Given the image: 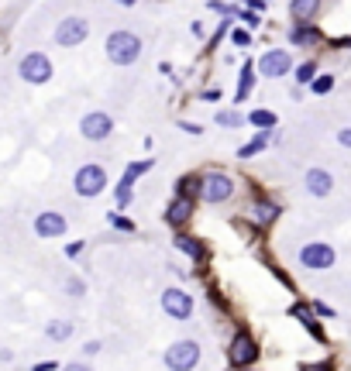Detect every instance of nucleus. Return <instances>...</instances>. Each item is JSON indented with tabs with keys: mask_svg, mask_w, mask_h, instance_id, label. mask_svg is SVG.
I'll list each match as a JSON object with an SVG mask.
<instances>
[{
	"mask_svg": "<svg viewBox=\"0 0 351 371\" xmlns=\"http://www.w3.org/2000/svg\"><path fill=\"white\" fill-rule=\"evenodd\" d=\"M296 261L307 272H331L334 265H337V248H334L331 241H307L296 251Z\"/></svg>",
	"mask_w": 351,
	"mask_h": 371,
	"instance_id": "obj_4",
	"label": "nucleus"
},
{
	"mask_svg": "<svg viewBox=\"0 0 351 371\" xmlns=\"http://www.w3.org/2000/svg\"><path fill=\"white\" fill-rule=\"evenodd\" d=\"M83 251H86V241H73V244H66V258H79Z\"/></svg>",
	"mask_w": 351,
	"mask_h": 371,
	"instance_id": "obj_40",
	"label": "nucleus"
},
{
	"mask_svg": "<svg viewBox=\"0 0 351 371\" xmlns=\"http://www.w3.org/2000/svg\"><path fill=\"white\" fill-rule=\"evenodd\" d=\"M303 189L313 196V199H327L334 193V176L327 169H320V165H313L303 172Z\"/></svg>",
	"mask_w": 351,
	"mask_h": 371,
	"instance_id": "obj_17",
	"label": "nucleus"
},
{
	"mask_svg": "<svg viewBox=\"0 0 351 371\" xmlns=\"http://www.w3.org/2000/svg\"><path fill=\"white\" fill-rule=\"evenodd\" d=\"M200 100H207V103H210V100H220V90H203Z\"/></svg>",
	"mask_w": 351,
	"mask_h": 371,
	"instance_id": "obj_45",
	"label": "nucleus"
},
{
	"mask_svg": "<svg viewBox=\"0 0 351 371\" xmlns=\"http://www.w3.org/2000/svg\"><path fill=\"white\" fill-rule=\"evenodd\" d=\"M35 237H41V241H58V237H66V231H69V220H66V214H58V210H41V214H35Z\"/></svg>",
	"mask_w": 351,
	"mask_h": 371,
	"instance_id": "obj_14",
	"label": "nucleus"
},
{
	"mask_svg": "<svg viewBox=\"0 0 351 371\" xmlns=\"http://www.w3.org/2000/svg\"><path fill=\"white\" fill-rule=\"evenodd\" d=\"M241 4H245L248 11H255V14H262V11H265V0H241Z\"/></svg>",
	"mask_w": 351,
	"mask_h": 371,
	"instance_id": "obj_43",
	"label": "nucleus"
},
{
	"mask_svg": "<svg viewBox=\"0 0 351 371\" xmlns=\"http://www.w3.org/2000/svg\"><path fill=\"white\" fill-rule=\"evenodd\" d=\"M114 4H121V7H135L138 0H114Z\"/></svg>",
	"mask_w": 351,
	"mask_h": 371,
	"instance_id": "obj_47",
	"label": "nucleus"
},
{
	"mask_svg": "<svg viewBox=\"0 0 351 371\" xmlns=\"http://www.w3.org/2000/svg\"><path fill=\"white\" fill-rule=\"evenodd\" d=\"M327 45L331 48H348L351 52V35H345V38H327Z\"/></svg>",
	"mask_w": 351,
	"mask_h": 371,
	"instance_id": "obj_41",
	"label": "nucleus"
},
{
	"mask_svg": "<svg viewBox=\"0 0 351 371\" xmlns=\"http://www.w3.org/2000/svg\"><path fill=\"white\" fill-rule=\"evenodd\" d=\"M131 199H135V182H131L128 176H121V179H117V186H114L117 210H128V207H131Z\"/></svg>",
	"mask_w": 351,
	"mask_h": 371,
	"instance_id": "obj_26",
	"label": "nucleus"
},
{
	"mask_svg": "<svg viewBox=\"0 0 351 371\" xmlns=\"http://www.w3.org/2000/svg\"><path fill=\"white\" fill-rule=\"evenodd\" d=\"M158 306H162V313L166 316H173V320H190L196 310V303H193V296L186 293L183 286H166L162 289V296H158Z\"/></svg>",
	"mask_w": 351,
	"mask_h": 371,
	"instance_id": "obj_9",
	"label": "nucleus"
},
{
	"mask_svg": "<svg viewBox=\"0 0 351 371\" xmlns=\"http://www.w3.org/2000/svg\"><path fill=\"white\" fill-rule=\"evenodd\" d=\"M279 216H283V203L273 199V196H265V193L252 196V199L245 203V210H241V220H245L252 231H258V234L273 231L275 224H279Z\"/></svg>",
	"mask_w": 351,
	"mask_h": 371,
	"instance_id": "obj_1",
	"label": "nucleus"
},
{
	"mask_svg": "<svg viewBox=\"0 0 351 371\" xmlns=\"http://www.w3.org/2000/svg\"><path fill=\"white\" fill-rule=\"evenodd\" d=\"M207 7H210V11H217V14H220V18H224V21L238 14V7H231V4H224V0H210Z\"/></svg>",
	"mask_w": 351,
	"mask_h": 371,
	"instance_id": "obj_35",
	"label": "nucleus"
},
{
	"mask_svg": "<svg viewBox=\"0 0 351 371\" xmlns=\"http://www.w3.org/2000/svg\"><path fill=\"white\" fill-rule=\"evenodd\" d=\"M107 224H111L114 231H121V234H135V231H138L135 220H128L121 210H111V214H107Z\"/></svg>",
	"mask_w": 351,
	"mask_h": 371,
	"instance_id": "obj_30",
	"label": "nucleus"
},
{
	"mask_svg": "<svg viewBox=\"0 0 351 371\" xmlns=\"http://www.w3.org/2000/svg\"><path fill=\"white\" fill-rule=\"evenodd\" d=\"M286 38H290L292 48H317V45L327 41V35H324L320 24L313 21V24H292L290 31H286Z\"/></svg>",
	"mask_w": 351,
	"mask_h": 371,
	"instance_id": "obj_18",
	"label": "nucleus"
},
{
	"mask_svg": "<svg viewBox=\"0 0 351 371\" xmlns=\"http://www.w3.org/2000/svg\"><path fill=\"white\" fill-rule=\"evenodd\" d=\"M300 371H334V357H320V361H303Z\"/></svg>",
	"mask_w": 351,
	"mask_h": 371,
	"instance_id": "obj_34",
	"label": "nucleus"
},
{
	"mask_svg": "<svg viewBox=\"0 0 351 371\" xmlns=\"http://www.w3.org/2000/svg\"><path fill=\"white\" fill-rule=\"evenodd\" d=\"M31 371H58V365H56V361H39Z\"/></svg>",
	"mask_w": 351,
	"mask_h": 371,
	"instance_id": "obj_44",
	"label": "nucleus"
},
{
	"mask_svg": "<svg viewBox=\"0 0 351 371\" xmlns=\"http://www.w3.org/2000/svg\"><path fill=\"white\" fill-rule=\"evenodd\" d=\"M152 169H156V158H141V162H128L124 165V176L131 179V182H138L141 176H148Z\"/></svg>",
	"mask_w": 351,
	"mask_h": 371,
	"instance_id": "obj_28",
	"label": "nucleus"
},
{
	"mask_svg": "<svg viewBox=\"0 0 351 371\" xmlns=\"http://www.w3.org/2000/svg\"><path fill=\"white\" fill-rule=\"evenodd\" d=\"M173 248H176L179 254H186V258L193 261L196 268H207V261H210V251H207L203 237H196V234H186V231H176V234H173Z\"/></svg>",
	"mask_w": 351,
	"mask_h": 371,
	"instance_id": "obj_16",
	"label": "nucleus"
},
{
	"mask_svg": "<svg viewBox=\"0 0 351 371\" xmlns=\"http://www.w3.org/2000/svg\"><path fill=\"white\" fill-rule=\"evenodd\" d=\"M58 371H93L90 365H83V361H69V365H62Z\"/></svg>",
	"mask_w": 351,
	"mask_h": 371,
	"instance_id": "obj_42",
	"label": "nucleus"
},
{
	"mask_svg": "<svg viewBox=\"0 0 351 371\" xmlns=\"http://www.w3.org/2000/svg\"><path fill=\"white\" fill-rule=\"evenodd\" d=\"M107 186H111V176H107V169L97 165V162L79 165L76 176H73V189H76V196H83V199H97V196H103L107 193Z\"/></svg>",
	"mask_w": 351,
	"mask_h": 371,
	"instance_id": "obj_5",
	"label": "nucleus"
},
{
	"mask_svg": "<svg viewBox=\"0 0 351 371\" xmlns=\"http://www.w3.org/2000/svg\"><path fill=\"white\" fill-rule=\"evenodd\" d=\"M141 38H138L135 31H111L107 41H103V52H107V62L111 66H121V69H128V66H135L141 59Z\"/></svg>",
	"mask_w": 351,
	"mask_h": 371,
	"instance_id": "obj_3",
	"label": "nucleus"
},
{
	"mask_svg": "<svg viewBox=\"0 0 351 371\" xmlns=\"http://www.w3.org/2000/svg\"><path fill=\"white\" fill-rule=\"evenodd\" d=\"M52 38H56L58 48H76V45H83L90 38V21L79 18V14H69V18H62L56 24Z\"/></svg>",
	"mask_w": 351,
	"mask_h": 371,
	"instance_id": "obj_10",
	"label": "nucleus"
},
{
	"mask_svg": "<svg viewBox=\"0 0 351 371\" xmlns=\"http://www.w3.org/2000/svg\"><path fill=\"white\" fill-rule=\"evenodd\" d=\"M100 351H103V344H100V340H86V344H83V357H97Z\"/></svg>",
	"mask_w": 351,
	"mask_h": 371,
	"instance_id": "obj_39",
	"label": "nucleus"
},
{
	"mask_svg": "<svg viewBox=\"0 0 351 371\" xmlns=\"http://www.w3.org/2000/svg\"><path fill=\"white\" fill-rule=\"evenodd\" d=\"M73 330H76V327H73L69 320H49V323H45V337H49V340H69Z\"/></svg>",
	"mask_w": 351,
	"mask_h": 371,
	"instance_id": "obj_27",
	"label": "nucleus"
},
{
	"mask_svg": "<svg viewBox=\"0 0 351 371\" xmlns=\"http://www.w3.org/2000/svg\"><path fill=\"white\" fill-rule=\"evenodd\" d=\"M234 21H241L248 31H258V28H262V14H255V11H248V7H238Z\"/></svg>",
	"mask_w": 351,
	"mask_h": 371,
	"instance_id": "obj_31",
	"label": "nucleus"
},
{
	"mask_svg": "<svg viewBox=\"0 0 351 371\" xmlns=\"http://www.w3.org/2000/svg\"><path fill=\"white\" fill-rule=\"evenodd\" d=\"M269 145H273V131H255L252 141H245V145L238 148V158H241V162H248V158L262 155V152H265Z\"/></svg>",
	"mask_w": 351,
	"mask_h": 371,
	"instance_id": "obj_21",
	"label": "nucleus"
},
{
	"mask_svg": "<svg viewBox=\"0 0 351 371\" xmlns=\"http://www.w3.org/2000/svg\"><path fill=\"white\" fill-rule=\"evenodd\" d=\"M307 303H310V310L317 313L320 320H334V316H337V310H334V306H327L324 299H307Z\"/></svg>",
	"mask_w": 351,
	"mask_h": 371,
	"instance_id": "obj_32",
	"label": "nucleus"
},
{
	"mask_svg": "<svg viewBox=\"0 0 351 371\" xmlns=\"http://www.w3.org/2000/svg\"><path fill=\"white\" fill-rule=\"evenodd\" d=\"M79 135H83V141L100 145V141H107V137L114 135V117L107 110H90V114L79 117Z\"/></svg>",
	"mask_w": 351,
	"mask_h": 371,
	"instance_id": "obj_12",
	"label": "nucleus"
},
{
	"mask_svg": "<svg viewBox=\"0 0 351 371\" xmlns=\"http://www.w3.org/2000/svg\"><path fill=\"white\" fill-rule=\"evenodd\" d=\"M217 127H224V131H238V127H248V114H241L238 107H220L214 114Z\"/></svg>",
	"mask_w": 351,
	"mask_h": 371,
	"instance_id": "obj_22",
	"label": "nucleus"
},
{
	"mask_svg": "<svg viewBox=\"0 0 351 371\" xmlns=\"http://www.w3.org/2000/svg\"><path fill=\"white\" fill-rule=\"evenodd\" d=\"M248 124H252L255 131H275L279 127V117H275V110L255 107V110H248Z\"/></svg>",
	"mask_w": 351,
	"mask_h": 371,
	"instance_id": "obj_24",
	"label": "nucleus"
},
{
	"mask_svg": "<svg viewBox=\"0 0 351 371\" xmlns=\"http://www.w3.org/2000/svg\"><path fill=\"white\" fill-rule=\"evenodd\" d=\"M179 131H183V135L200 137V135H203V124H196V120H179Z\"/></svg>",
	"mask_w": 351,
	"mask_h": 371,
	"instance_id": "obj_37",
	"label": "nucleus"
},
{
	"mask_svg": "<svg viewBox=\"0 0 351 371\" xmlns=\"http://www.w3.org/2000/svg\"><path fill=\"white\" fill-rule=\"evenodd\" d=\"M324 11V0H290V18L292 24H313Z\"/></svg>",
	"mask_w": 351,
	"mask_h": 371,
	"instance_id": "obj_20",
	"label": "nucleus"
},
{
	"mask_svg": "<svg viewBox=\"0 0 351 371\" xmlns=\"http://www.w3.org/2000/svg\"><path fill=\"white\" fill-rule=\"evenodd\" d=\"M234 193H238V182H234L231 172H224V169H207V172H200V203H207V207H224V203H231Z\"/></svg>",
	"mask_w": 351,
	"mask_h": 371,
	"instance_id": "obj_2",
	"label": "nucleus"
},
{
	"mask_svg": "<svg viewBox=\"0 0 351 371\" xmlns=\"http://www.w3.org/2000/svg\"><path fill=\"white\" fill-rule=\"evenodd\" d=\"M317 73H320V62H317V59H303V62H296V66H292L290 76H292V83H296V86H303V90H307Z\"/></svg>",
	"mask_w": 351,
	"mask_h": 371,
	"instance_id": "obj_23",
	"label": "nucleus"
},
{
	"mask_svg": "<svg viewBox=\"0 0 351 371\" xmlns=\"http://www.w3.org/2000/svg\"><path fill=\"white\" fill-rule=\"evenodd\" d=\"M255 86H258V69H255L252 59L241 62V73H238V90H234V107L238 103H245V100L255 93Z\"/></svg>",
	"mask_w": 351,
	"mask_h": 371,
	"instance_id": "obj_19",
	"label": "nucleus"
},
{
	"mask_svg": "<svg viewBox=\"0 0 351 371\" xmlns=\"http://www.w3.org/2000/svg\"><path fill=\"white\" fill-rule=\"evenodd\" d=\"M18 76L28 83V86H45L49 79L56 76V66L45 52H28L18 59Z\"/></svg>",
	"mask_w": 351,
	"mask_h": 371,
	"instance_id": "obj_7",
	"label": "nucleus"
},
{
	"mask_svg": "<svg viewBox=\"0 0 351 371\" xmlns=\"http://www.w3.org/2000/svg\"><path fill=\"white\" fill-rule=\"evenodd\" d=\"M196 196H183V193H173V199L166 203V214H162V220H166V227H173V231H183L190 220H193L196 214Z\"/></svg>",
	"mask_w": 351,
	"mask_h": 371,
	"instance_id": "obj_13",
	"label": "nucleus"
},
{
	"mask_svg": "<svg viewBox=\"0 0 351 371\" xmlns=\"http://www.w3.org/2000/svg\"><path fill=\"white\" fill-rule=\"evenodd\" d=\"M66 289H69V296H86V282H83L79 275H73V278L66 282Z\"/></svg>",
	"mask_w": 351,
	"mask_h": 371,
	"instance_id": "obj_36",
	"label": "nucleus"
},
{
	"mask_svg": "<svg viewBox=\"0 0 351 371\" xmlns=\"http://www.w3.org/2000/svg\"><path fill=\"white\" fill-rule=\"evenodd\" d=\"M307 90H310L313 97H331L334 90H337V76H334V73H324V69H320V73L313 76V83L307 86Z\"/></svg>",
	"mask_w": 351,
	"mask_h": 371,
	"instance_id": "obj_25",
	"label": "nucleus"
},
{
	"mask_svg": "<svg viewBox=\"0 0 351 371\" xmlns=\"http://www.w3.org/2000/svg\"><path fill=\"white\" fill-rule=\"evenodd\" d=\"M200 357H203V351H200L196 340H173L166 348V354H162V361H166L169 371H193L200 365Z\"/></svg>",
	"mask_w": 351,
	"mask_h": 371,
	"instance_id": "obj_8",
	"label": "nucleus"
},
{
	"mask_svg": "<svg viewBox=\"0 0 351 371\" xmlns=\"http://www.w3.org/2000/svg\"><path fill=\"white\" fill-rule=\"evenodd\" d=\"M176 193H183V196H196V199H200V172H190V176H179V182H176Z\"/></svg>",
	"mask_w": 351,
	"mask_h": 371,
	"instance_id": "obj_29",
	"label": "nucleus"
},
{
	"mask_svg": "<svg viewBox=\"0 0 351 371\" xmlns=\"http://www.w3.org/2000/svg\"><path fill=\"white\" fill-rule=\"evenodd\" d=\"M290 316L296 320V323H300V327H303V330L310 333L317 344H327V330H324L320 316L310 310V303H307V299H296V303L290 306Z\"/></svg>",
	"mask_w": 351,
	"mask_h": 371,
	"instance_id": "obj_15",
	"label": "nucleus"
},
{
	"mask_svg": "<svg viewBox=\"0 0 351 371\" xmlns=\"http://www.w3.org/2000/svg\"><path fill=\"white\" fill-rule=\"evenodd\" d=\"M190 31H193L196 38H203V24H200V21H193V24H190Z\"/></svg>",
	"mask_w": 351,
	"mask_h": 371,
	"instance_id": "obj_46",
	"label": "nucleus"
},
{
	"mask_svg": "<svg viewBox=\"0 0 351 371\" xmlns=\"http://www.w3.org/2000/svg\"><path fill=\"white\" fill-rule=\"evenodd\" d=\"M334 141H337L341 148H351V124H348V127H337V135H334Z\"/></svg>",
	"mask_w": 351,
	"mask_h": 371,
	"instance_id": "obj_38",
	"label": "nucleus"
},
{
	"mask_svg": "<svg viewBox=\"0 0 351 371\" xmlns=\"http://www.w3.org/2000/svg\"><path fill=\"white\" fill-rule=\"evenodd\" d=\"M255 69H258V79H286L292 73L290 48H269V52H262V59L255 62Z\"/></svg>",
	"mask_w": 351,
	"mask_h": 371,
	"instance_id": "obj_11",
	"label": "nucleus"
},
{
	"mask_svg": "<svg viewBox=\"0 0 351 371\" xmlns=\"http://www.w3.org/2000/svg\"><path fill=\"white\" fill-rule=\"evenodd\" d=\"M258 357H262L258 340H255L252 333L241 327V330L231 337V344H228V365H231L234 371H248L255 361H258Z\"/></svg>",
	"mask_w": 351,
	"mask_h": 371,
	"instance_id": "obj_6",
	"label": "nucleus"
},
{
	"mask_svg": "<svg viewBox=\"0 0 351 371\" xmlns=\"http://www.w3.org/2000/svg\"><path fill=\"white\" fill-rule=\"evenodd\" d=\"M231 45H234V48H248V45H252V31H248V28H234V31H231Z\"/></svg>",
	"mask_w": 351,
	"mask_h": 371,
	"instance_id": "obj_33",
	"label": "nucleus"
}]
</instances>
